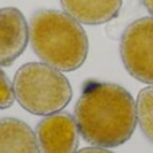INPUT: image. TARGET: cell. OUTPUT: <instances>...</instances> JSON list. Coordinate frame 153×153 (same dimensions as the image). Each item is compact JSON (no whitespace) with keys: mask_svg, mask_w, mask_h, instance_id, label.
<instances>
[{"mask_svg":"<svg viewBox=\"0 0 153 153\" xmlns=\"http://www.w3.org/2000/svg\"><path fill=\"white\" fill-rule=\"evenodd\" d=\"M0 153H39L32 129L18 118H0Z\"/></svg>","mask_w":153,"mask_h":153,"instance_id":"8","label":"cell"},{"mask_svg":"<svg viewBox=\"0 0 153 153\" xmlns=\"http://www.w3.org/2000/svg\"><path fill=\"white\" fill-rule=\"evenodd\" d=\"M76 153H113L110 151H108V149H103V148H100V146H93V148H83L81 149L79 152Z\"/></svg>","mask_w":153,"mask_h":153,"instance_id":"11","label":"cell"},{"mask_svg":"<svg viewBox=\"0 0 153 153\" xmlns=\"http://www.w3.org/2000/svg\"><path fill=\"white\" fill-rule=\"evenodd\" d=\"M141 3H143L144 7L153 15V0H141Z\"/></svg>","mask_w":153,"mask_h":153,"instance_id":"12","label":"cell"},{"mask_svg":"<svg viewBox=\"0 0 153 153\" xmlns=\"http://www.w3.org/2000/svg\"><path fill=\"white\" fill-rule=\"evenodd\" d=\"M120 53L125 69L133 78L153 85V18L137 19L125 28Z\"/></svg>","mask_w":153,"mask_h":153,"instance_id":"4","label":"cell"},{"mask_svg":"<svg viewBox=\"0 0 153 153\" xmlns=\"http://www.w3.org/2000/svg\"><path fill=\"white\" fill-rule=\"evenodd\" d=\"M61 4L78 23L98 26L118 16L122 0H61Z\"/></svg>","mask_w":153,"mask_h":153,"instance_id":"7","label":"cell"},{"mask_svg":"<svg viewBox=\"0 0 153 153\" xmlns=\"http://www.w3.org/2000/svg\"><path fill=\"white\" fill-rule=\"evenodd\" d=\"M75 122L85 141L114 148L126 143L134 132L136 102L120 85L89 79L76 101Z\"/></svg>","mask_w":153,"mask_h":153,"instance_id":"1","label":"cell"},{"mask_svg":"<svg viewBox=\"0 0 153 153\" xmlns=\"http://www.w3.org/2000/svg\"><path fill=\"white\" fill-rule=\"evenodd\" d=\"M32 50L46 65L59 71H74L85 63L89 39L76 20L55 10H40L30 20Z\"/></svg>","mask_w":153,"mask_h":153,"instance_id":"2","label":"cell"},{"mask_svg":"<svg viewBox=\"0 0 153 153\" xmlns=\"http://www.w3.org/2000/svg\"><path fill=\"white\" fill-rule=\"evenodd\" d=\"M30 30L24 15L15 7L0 8V66L8 67L24 53Z\"/></svg>","mask_w":153,"mask_h":153,"instance_id":"6","label":"cell"},{"mask_svg":"<svg viewBox=\"0 0 153 153\" xmlns=\"http://www.w3.org/2000/svg\"><path fill=\"white\" fill-rule=\"evenodd\" d=\"M136 113L143 133L151 143H153V85L138 93Z\"/></svg>","mask_w":153,"mask_h":153,"instance_id":"9","label":"cell"},{"mask_svg":"<svg viewBox=\"0 0 153 153\" xmlns=\"http://www.w3.org/2000/svg\"><path fill=\"white\" fill-rule=\"evenodd\" d=\"M39 153H76L78 126L69 113H54L45 117L36 126Z\"/></svg>","mask_w":153,"mask_h":153,"instance_id":"5","label":"cell"},{"mask_svg":"<svg viewBox=\"0 0 153 153\" xmlns=\"http://www.w3.org/2000/svg\"><path fill=\"white\" fill-rule=\"evenodd\" d=\"M15 98L23 109L36 116H50L66 108L73 97L70 82L46 63L31 62L16 71Z\"/></svg>","mask_w":153,"mask_h":153,"instance_id":"3","label":"cell"},{"mask_svg":"<svg viewBox=\"0 0 153 153\" xmlns=\"http://www.w3.org/2000/svg\"><path fill=\"white\" fill-rule=\"evenodd\" d=\"M15 101L13 87L8 76L0 69V109H7Z\"/></svg>","mask_w":153,"mask_h":153,"instance_id":"10","label":"cell"}]
</instances>
